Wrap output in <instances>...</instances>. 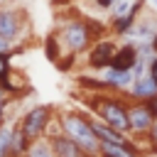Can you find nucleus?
<instances>
[{"instance_id": "nucleus-1", "label": "nucleus", "mask_w": 157, "mask_h": 157, "mask_svg": "<svg viewBox=\"0 0 157 157\" xmlns=\"http://www.w3.org/2000/svg\"><path fill=\"white\" fill-rule=\"evenodd\" d=\"M105 32L103 25H96L93 20H83V17H69L56 27V39L64 49V54L69 59H76L78 54H86L88 47Z\"/></svg>"}, {"instance_id": "nucleus-2", "label": "nucleus", "mask_w": 157, "mask_h": 157, "mask_svg": "<svg viewBox=\"0 0 157 157\" xmlns=\"http://www.w3.org/2000/svg\"><path fill=\"white\" fill-rule=\"evenodd\" d=\"M88 108L93 110V118H98L101 123L130 135V120H128V98L125 93H115V91H96L88 96Z\"/></svg>"}, {"instance_id": "nucleus-3", "label": "nucleus", "mask_w": 157, "mask_h": 157, "mask_svg": "<svg viewBox=\"0 0 157 157\" xmlns=\"http://www.w3.org/2000/svg\"><path fill=\"white\" fill-rule=\"evenodd\" d=\"M59 130L71 137L88 157H98L101 155V140L96 137L93 128H91V118L78 113V110H64L59 113V120H56Z\"/></svg>"}, {"instance_id": "nucleus-4", "label": "nucleus", "mask_w": 157, "mask_h": 157, "mask_svg": "<svg viewBox=\"0 0 157 157\" xmlns=\"http://www.w3.org/2000/svg\"><path fill=\"white\" fill-rule=\"evenodd\" d=\"M0 37L12 47H20L29 37V15L22 5H0Z\"/></svg>"}, {"instance_id": "nucleus-5", "label": "nucleus", "mask_w": 157, "mask_h": 157, "mask_svg": "<svg viewBox=\"0 0 157 157\" xmlns=\"http://www.w3.org/2000/svg\"><path fill=\"white\" fill-rule=\"evenodd\" d=\"M54 123H56V120H54V105H49V103L32 105V108L22 115V120H20V125H22V130H25V135H27L29 140L47 137V135H49V128H52Z\"/></svg>"}, {"instance_id": "nucleus-6", "label": "nucleus", "mask_w": 157, "mask_h": 157, "mask_svg": "<svg viewBox=\"0 0 157 157\" xmlns=\"http://www.w3.org/2000/svg\"><path fill=\"white\" fill-rule=\"evenodd\" d=\"M128 120H130V135L135 137H145L147 130L152 128V123L157 120V115L152 113L147 101H128Z\"/></svg>"}, {"instance_id": "nucleus-7", "label": "nucleus", "mask_w": 157, "mask_h": 157, "mask_svg": "<svg viewBox=\"0 0 157 157\" xmlns=\"http://www.w3.org/2000/svg\"><path fill=\"white\" fill-rule=\"evenodd\" d=\"M115 52H118V42H113V37H98L86 52V66L91 71H101L110 66Z\"/></svg>"}, {"instance_id": "nucleus-8", "label": "nucleus", "mask_w": 157, "mask_h": 157, "mask_svg": "<svg viewBox=\"0 0 157 157\" xmlns=\"http://www.w3.org/2000/svg\"><path fill=\"white\" fill-rule=\"evenodd\" d=\"M155 32H157V10H147V7H145V10L137 15L135 25L125 32V39H130V42L150 39V42H152Z\"/></svg>"}, {"instance_id": "nucleus-9", "label": "nucleus", "mask_w": 157, "mask_h": 157, "mask_svg": "<svg viewBox=\"0 0 157 157\" xmlns=\"http://www.w3.org/2000/svg\"><path fill=\"white\" fill-rule=\"evenodd\" d=\"M98 74H101L103 86H105L108 91H115V93H128V88H130L132 81H135L132 71H118V69H113V66H105V69H101Z\"/></svg>"}, {"instance_id": "nucleus-10", "label": "nucleus", "mask_w": 157, "mask_h": 157, "mask_svg": "<svg viewBox=\"0 0 157 157\" xmlns=\"http://www.w3.org/2000/svg\"><path fill=\"white\" fill-rule=\"evenodd\" d=\"M47 137H49L52 150H54L56 157H88V155H86V152H83L71 137H66L61 130H59V132H49Z\"/></svg>"}, {"instance_id": "nucleus-11", "label": "nucleus", "mask_w": 157, "mask_h": 157, "mask_svg": "<svg viewBox=\"0 0 157 157\" xmlns=\"http://www.w3.org/2000/svg\"><path fill=\"white\" fill-rule=\"evenodd\" d=\"M135 61H137V44L128 39V42L118 44V52H115V56H113L110 66H113V69H118V71H130Z\"/></svg>"}, {"instance_id": "nucleus-12", "label": "nucleus", "mask_w": 157, "mask_h": 157, "mask_svg": "<svg viewBox=\"0 0 157 157\" xmlns=\"http://www.w3.org/2000/svg\"><path fill=\"white\" fill-rule=\"evenodd\" d=\"M125 96L132 98V101H150V98L157 96V81H155L150 74H145L142 78H135V81H132V86L128 88Z\"/></svg>"}, {"instance_id": "nucleus-13", "label": "nucleus", "mask_w": 157, "mask_h": 157, "mask_svg": "<svg viewBox=\"0 0 157 157\" xmlns=\"http://www.w3.org/2000/svg\"><path fill=\"white\" fill-rule=\"evenodd\" d=\"M29 142H32V140L25 135V130H22L20 120H17V123H12V132H10V157H25V152H27Z\"/></svg>"}, {"instance_id": "nucleus-14", "label": "nucleus", "mask_w": 157, "mask_h": 157, "mask_svg": "<svg viewBox=\"0 0 157 157\" xmlns=\"http://www.w3.org/2000/svg\"><path fill=\"white\" fill-rule=\"evenodd\" d=\"M25 157H56V155H54V150H52L49 137H39V140H32V142H29Z\"/></svg>"}, {"instance_id": "nucleus-15", "label": "nucleus", "mask_w": 157, "mask_h": 157, "mask_svg": "<svg viewBox=\"0 0 157 157\" xmlns=\"http://www.w3.org/2000/svg\"><path fill=\"white\" fill-rule=\"evenodd\" d=\"M145 140H147V145H150V152H152V155H157V120H155V123H152V128L147 130Z\"/></svg>"}, {"instance_id": "nucleus-16", "label": "nucleus", "mask_w": 157, "mask_h": 157, "mask_svg": "<svg viewBox=\"0 0 157 157\" xmlns=\"http://www.w3.org/2000/svg\"><path fill=\"white\" fill-rule=\"evenodd\" d=\"M10 59H12L10 54H0V76H7L12 71V61Z\"/></svg>"}, {"instance_id": "nucleus-17", "label": "nucleus", "mask_w": 157, "mask_h": 157, "mask_svg": "<svg viewBox=\"0 0 157 157\" xmlns=\"http://www.w3.org/2000/svg\"><path fill=\"white\" fill-rule=\"evenodd\" d=\"M113 2H115V0H93V7H96V10H101V12H110Z\"/></svg>"}, {"instance_id": "nucleus-18", "label": "nucleus", "mask_w": 157, "mask_h": 157, "mask_svg": "<svg viewBox=\"0 0 157 157\" xmlns=\"http://www.w3.org/2000/svg\"><path fill=\"white\" fill-rule=\"evenodd\" d=\"M12 98H0V125L7 123V105H10Z\"/></svg>"}, {"instance_id": "nucleus-19", "label": "nucleus", "mask_w": 157, "mask_h": 157, "mask_svg": "<svg viewBox=\"0 0 157 157\" xmlns=\"http://www.w3.org/2000/svg\"><path fill=\"white\" fill-rule=\"evenodd\" d=\"M147 74H150V76H152V78L157 81V54H155V56L150 59V64H147Z\"/></svg>"}, {"instance_id": "nucleus-20", "label": "nucleus", "mask_w": 157, "mask_h": 157, "mask_svg": "<svg viewBox=\"0 0 157 157\" xmlns=\"http://www.w3.org/2000/svg\"><path fill=\"white\" fill-rule=\"evenodd\" d=\"M147 103H150V108H152V113H155V115H157V96H155V98H150V101H147Z\"/></svg>"}, {"instance_id": "nucleus-21", "label": "nucleus", "mask_w": 157, "mask_h": 157, "mask_svg": "<svg viewBox=\"0 0 157 157\" xmlns=\"http://www.w3.org/2000/svg\"><path fill=\"white\" fill-rule=\"evenodd\" d=\"M152 47H155V54H157V32H155V37H152Z\"/></svg>"}, {"instance_id": "nucleus-22", "label": "nucleus", "mask_w": 157, "mask_h": 157, "mask_svg": "<svg viewBox=\"0 0 157 157\" xmlns=\"http://www.w3.org/2000/svg\"><path fill=\"white\" fill-rule=\"evenodd\" d=\"M150 7H152V10H157V0H150Z\"/></svg>"}, {"instance_id": "nucleus-23", "label": "nucleus", "mask_w": 157, "mask_h": 157, "mask_svg": "<svg viewBox=\"0 0 157 157\" xmlns=\"http://www.w3.org/2000/svg\"><path fill=\"white\" fill-rule=\"evenodd\" d=\"M2 2H10V0H0V5H2Z\"/></svg>"}]
</instances>
